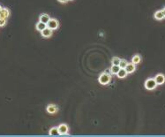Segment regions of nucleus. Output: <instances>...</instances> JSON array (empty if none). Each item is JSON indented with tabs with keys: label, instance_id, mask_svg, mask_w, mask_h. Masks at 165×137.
<instances>
[{
	"label": "nucleus",
	"instance_id": "obj_21",
	"mask_svg": "<svg viewBox=\"0 0 165 137\" xmlns=\"http://www.w3.org/2000/svg\"><path fill=\"white\" fill-rule=\"evenodd\" d=\"M2 8H3V7H2L1 6H0V11H1V10H2Z\"/></svg>",
	"mask_w": 165,
	"mask_h": 137
},
{
	"label": "nucleus",
	"instance_id": "obj_4",
	"mask_svg": "<svg viewBox=\"0 0 165 137\" xmlns=\"http://www.w3.org/2000/svg\"><path fill=\"white\" fill-rule=\"evenodd\" d=\"M58 128V133H59V135H65V134H68V131H69V127L66 124H61L57 127Z\"/></svg>",
	"mask_w": 165,
	"mask_h": 137
},
{
	"label": "nucleus",
	"instance_id": "obj_2",
	"mask_svg": "<svg viewBox=\"0 0 165 137\" xmlns=\"http://www.w3.org/2000/svg\"><path fill=\"white\" fill-rule=\"evenodd\" d=\"M144 86H145V88H147V89L153 90V89H155V88H156L157 83H156V81H155V78H149V79H147V80L145 81Z\"/></svg>",
	"mask_w": 165,
	"mask_h": 137
},
{
	"label": "nucleus",
	"instance_id": "obj_20",
	"mask_svg": "<svg viewBox=\"0 0 165 137\" xmlns=\"http://www.w3.org/2000/svg\"><path fill=\"white\" fill-rule=\"evenodd\" d=\"M57 1L60 2V3H62V4H65L68 1V0H57Z\"/></svg>",
	"mask_w": 165,
	"mask_h": 137
},
{
	"label": "nucleus",
	"instance_id": "obj_8",
	"mask_svg": "<svg viewBox=\"0 0 165 137\" xmlns=\"http://www.w3.org/2000/svg\"><path fill=\"white\" fill-rule=\"evenodd\" d=\"M154 18L157 20H162V19H164L165 18L164 9H162V10H158V11L155 12V14H154Z\"/></svg>",
	"mask_w": 165,
	"mask_h": 137
},
{
	"label": "nucleus",
	"instance_id": "obj_7",
	"mask_svg": "<svg viewBox=\"0 0 165 137\" xmlns=\"http://www.w3.org/2000/svg\"><path fill=\"white\" fill-rule=\"evenodd\" d=\"M155 80L156 81L157 85H162L165 82V75L162 73H158L157 75H155Z\"/></svg>",
	"mask_w": 165,
	"mask_h": 137
},
{
	"label": "nucleus",
	"instance_id": "obj_10",
	"mask_svg": "<svg viewBox=\"0 0 165 137\" xmlns=\"http://www.w3.org/2000/svg\"><path fill=\"white\" fill-rule=\"evenodd\" d=\"M50 20V17L47 13H42L40 15V17H39V21H42V22L45 24H48Z\"/></svg>",
	"mask_w": 165,
	"mask_h": 137
},
{
	"label": "nucleus",
	"instance_id": "obj_11",
	"mask_svg": "<svg viewBox=\"0 0 165 137\" xmlns=\"http://www.w3.org/2000/svg\"><path fill=\"white\" fill-rule=\"evenodd\" d=\"M125 70L127 71L128 73H133L135 70H136V66H135V64L133 63H128L127 66L125 67Z\"/></svg>",
	"mask_w": 165,
	"mask_h": 137
},
{
	"label": "nucleus",
	"instance_id": "obj_13",
	"mask_svg": "<svg viewBox=\"0 0 165 137\" xmlns=\"http://www.w3.org/2000/svg\"><path fill=\"white\" fill-rule=\"evenodd\" d=\"M35 28H36V30L42 32V31L44 29V28H47V24L43 23V22H42V21H39V22L35 25Z\"/></svg>",
	"mask_w": 165,
	"mask_h": 137
},
{
	"label": "nucleus",
	"instance_id": "obj_3",
	"mask_svg": "<svg viewBox=\"0 0 165 137\" xmlns=\"http://www.w3.org/2000/svg\"><path fill=\"white\" fill-rule=\"evenodd\" d=\"M47 27L50 28V29L52 30H56L59 28V21H58L57 19H50V21L47 24Z\"/></svg>",
	"mask_w": 165,
	"mask_h": 137
},
{
	"label": "nucleus",
	"instance_id": "obj_19",
	"mask_svg": "<svg viewBox=\"0 0 165 137\" xmlns=\"http://www.w3.org/2000/svg\"><path fill=\"white\" fill-rule=\"evenodd\" d=\"M6 22H7V20H6V19L0 18V27H4V26H6Z\"/></svg>",
	"mask_w": 165,
	"mask_h": 137
},
{
	"label": "nucleus",
	"instance_id": "obj_17",
	"mask_svg": "<svg viewBox=\"0 0 165 137\" xmlns=\"http://www.w3.org/2000/svg\"><path fill=\"white\" fill-rule=\"evenodd\" d=\"M120 60H121V59H119V57H112V59H111V64L116 65V66H119V65H120Z\"/></svg>",
	"mask_w": 165,
	"mask_h": 137
},
{
	"label": "nucleus",
	"instance_id": "obj_12",
	"mask_svg": "<svg viewBox=\"0 0 165 137\" xmlns=\"http://www.w3.org/2000/svg\"><path fill=\"white\" fill-rule=\"evenodd\" d=\"M116 75H118V77L119 79H124L128 75V73H127V71L125 70V68H121Z\"/></svg>",
	"mask_w": 165,
	"mask_h": 137
},
{
	"label": "nucleus",
	"instance_id": "obj_18",
	"mask_svg": "<svg viewBox=\"0 0 165 137\" xmlns=\"http://www.w3.org/2000/svg\"><path fill=\"white\" fill-rule=\"evenodd\" d=\"M127 64H128V62L125 60V59H121L120 60V67L121 68H125L126 66H127Z\"/></svg>",
	"mask_w": 165,
	"mask_h": 137
},
{
	"label": "nucleus",
	"instance_id": "obj_23",
	"mask_svg": "<svg viewBox=\"0 0 165 137\" xmlns=\"http://www.w3.org/2000/svg\"><path fill=\"white\" fill-rule=\"evenodd\" d=\"M70 1H72V0H70Z\"/></svg>",
	"mask_w": 165,
	"mask_h": 137
},
{
	"label": "nucleus",
	"instance_id": "obj_16",
	"mask_svg": "<svg viewBox=\"0 0 165 137\" xmlns=\"http://www.w3.org/2000/svg\"><path fill=\"white\" fill-rule=\"evenodd\" d=\"M49 134H50V135H53V136L58 135V134H59V133H58V128L56 127H51V128L50 129V131H49Z\"/></svg>",
	"mask_w": 165,
	"mask_h": 137
},
{
	"label": "nucleus",
	"instance_id": "obj_1",
	"mask_svg": "<svg viewBox=\"0 0 165 137\" xmlns=\"http://www.w3.org/2000/svg\"><path fill=\"white\" fill-rule=\"evenodd\" d=\"M110 80H111V75L110 73H106V72L101 73L98 79L99 82H100V84H102V85H107V84H109L110 82Z\"/></svg>",
	"mask_w": 165,
	"mask_h": 137
},
{
	"label": "nucleus",
	"instance_id": "obj_5",
	"mask_svg": "<svg viewBox=\"0 0 165 137\" xmlns=\"http://www.w3.org/2000/svg\"><path fill=\"white\" fill-rule=\"evenodd\" d=\"M46 110H47V112L50 114H55L58 112V106L56 104H50L48 105L47 108H46Z\"/></svg>",
	"mask_w": 165,
	"mask_h": 137
},
{
	"label": "nucleus",
	"instance_id": "obj_9",
	"mask_svg": "<svg viewBox=\"0 0 165 137\" xmlns=\"http://www.w3.org/2000/svg\"><path fill=\"white\" fill-rule=\"evenodd\" d=\"M42 36L44 38H50L52 35V29H50V28H46L42 31Z\"/></svg>",
	"mask_w": 165,
	"mask_h": 137
},
{
	"label": "nucleus",
	"instance_id": "obj_6",
	"mask_svg": "<svg viewBox=\"0 0 165 137\" xmlns=\"http://www.w3.org/2000/svg\"><path fill=\"white\" fill-rule=\"evenodd\" d=\"M10 15H11V12L8 8H6V7H3L2 10L0 11V18H4V19H8Z\"/></svg>",
	"mask_w": 165,
	"mask_h": 137
},
{
	"label": "nucleus",
	"instance_id": "obj_22",
	"mask_svg": "<svg viewBox=\"0 0 165 137\" xmlns=\"http://www.w3.org/2000/svg\"><path fill=\"white\" fill-rule=\"evenodd\" d=\"M164 9V16H165V8H163Z\"/></svg>",
	"mask_w": 165,
	"mask_h": 137
},
{
	"label": "nucleus",
	"instance_id": "obj_15",
	"mask_svg": "<svg viewBox=\"0 0 165 137\" xmlns=\"http://www.w3.org/2000/svg\"><path fill=\"white\" fill-rule=\"evenodd\" d=\"M140 61H141V57L140 56V55H134V56L132 57V63L137 65V64H140Z\"/></svg>",
	"mask_w": 165,
	"mask_h": 137
},
{
	"label": "nucleus",
	"instance_id": "obj_14",
	"mask_svg": "<svg viewBox=\"0 0 165 137\" xmlns=\"http://www.w3.org/2000/svg\"><path fill=\"white\" fill-rule=\"evenodd\" d=\"M120 69H121L120 66H116V65H112V66H111V68H110V72H111V73L116 74V75L118 72H119Z\"/></svg>",
	"mask_w": 165,
	"mask_h": 137
}]
</instances>
